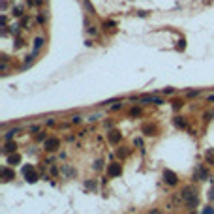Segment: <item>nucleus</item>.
<instances>
[{"mask_svg":"<svg viewBox=\"0 0 214 214\" xmlns=\"http://www.w3.org/2000/svg\"><path fill=\"white\" fill-rule=\"evenodd\" d=\"M180 197H182V201L186 203V207L188 209H191L194 210L195 207H197V191H195V188H191V186H186L184 190H182V194H180Z\"/></svg>","mask_w":214,"mask_h":214,"instance_id":"f257e3e1","label":"nucleus"},{"mask_svg":"<svg viewBox=\"0 0 214 214\" xmlns=\"http://www.w3.org/2000/svg\"><path fill=\"white\" fill-rule=\"evenodd\" d=\"M23 173H25V177H26V182H30V184H34L38 180V175H36V171H34L32 165H25L23 167Z\"/></svg>","mask_w":214,"mask_h":214,"instance_id":"f03ea898","label":"nucleus"},{"mask_svg":"<svg viewBox=\"0 0 214 214\" xmlns=\"http://www.w3.org/2000/svg\"><path fill=\"white\" fill-rule=\"evenodd\" d=\"M163 178H165V182L169 186H177L178 184V177H177V173L171 171V169H165L163 171Z\"/></svg>","mask_w":214,"mask_h":214,"instance_id":"7ed1b4c3","label":"nucleus"},{"mask_svg":"<svg viewBox=\"0 0 214 214\" xmlns=\"http://www.w3.org/2000/svg\"><path fill=\"white\" fill-rule=\"evenodd\" d=\"M139 101H141V103H156V105H162V103H165V101H163L162 98H158V96H152V94L139 98Z\"/></svg>","mask_w":214,"mask_h":214,"instance_id":"20e7f679","label":"nucleus"},{"mask_svg":"<svg viewBox=\"0 0 214 214\" xmlns=\"http://www.w3.org/2000/svg\"><path fill=\"white\" fill-rule=\"evenodd\" d=\"M45 150H56L58 149V145H60V141L56 139V137H49V139H45Z\"/></svg>","mask_w":214,"mask_h":214,"instance_id":"39448f33","label":"nucleus"},{"mask_svg":"<svg viewBox=\"0 0 214 214\" xmlns=\"http://www.w3.org/2000/svg\"><path fill=\"white\" fill-rule=\"evenodd\" d=\"M120 173H122L120 163H111V165L107 167V175H109V177H118Z\"/></svg>","mask_w":214,"mask_h":214,"instance_id":"423d86ee","label":"nucleus"},{"mask_svg":"<svg viewBox=\"0 0 214 214\" xmlns=\"http://www.w3.org/2000/svg\"><path fill=\"white\" fill-rule=\"evenodd\" d=\"M120 139H122V133H120L118 130H113V132L109 133V141H111L113 145H117V143H118Z\"/></svg>","mask_w":214,"mask_h":214,"instance_id":"0eeeda50","label":"nucleus"},{"mask_svg":"<svg viewBox=\"0 0 214 214\" xmlns=\"http://www.w3.org/2000/svg\"><path fill=\"white\" fill-rule=\"evenodd\" d=\"M195 177H197L199 180H207V178H209L207 169H203V167H195Z\"/></svg>","mask_w":214,"mask_h":214,"instance_id":"6e6552de","label":"nucleus"},{"mask_svg":"<svg viewBox=\"0 0 214 214\" xmlns=\"http://www.w3.org/2000/svg\"><path fill=\"white\" fill-rule=\"evenodd\" d=\"M2 177H4V180H11L15 177V173L11 171V169H8V167H2Z\"/></svg>","mask_w":214,"mask_h":214,"instance_id":"1a4fd4ad","label":"nucleus"},{"mask_svg":"<svg viewBox=\"0 0 214 214\" xmlns=\"http://www.w3.org/2000/svg\"><path fill=\"white\" fill-rule=\"evenodd\" d=\"M41 45H43V38H36V40H34V53L32 54H36L41 49Z\"/></svg>","mask_w":214,"mask_h":214,"instance_id":"9d476101","label":"nucleus"},{"mask_svg":"<svg viewBox=\"0 0 214 214\" xmlns=\"http://www.w3.org/2000/svg\"><path fill=\"white\" fill-rule=\"evenodd\" d=\"M8 163H9V165H17V163H21V156H19V154L9 156V158H8Z\"/></svg>","mask_w":214,"mask_h":214,"instance_id":"9b49d317","label":"nucleus"},{"mask_svg":"<svg viewBox=\"0 0 214 214\" xmlns=\"http://www.w3.org/2000/svg\"><path fill=\"white\" fill-rule=\"evenodd\" d=\"M17 133H19V130H17V128H15V130H9V132L6 133V141H11V139H13Z\"/></svg>","mask_w":214,"mask_h":214,"instance_id":"f8f14e48","label":"nucleus"},{"mask_svg":"<svg viewBox=\"0 0 214 214\" xmlns=\"http://www.w3.org/2000/svg\"><path fill=\"white\" fill-rule=\"evenodd\" d=\"M11 13H13V17H23V6H17L11 9Z\"/></svg>","mask_w":214,"mask_h":214,"instance_id":"ddd939ff","label":"nucleus"},{"mask_svg":"<svg viewBox=\"0 0 214 214\" xmlns=\"http://www.w3.org/2000/svg\"><path fill=\"white\" fill-rule=\"evenodd\" d=\"M205 158H207V162H209V163H214V150H212V149H210V150H207Z\"/></svg>","mask_w":214,"mask_h":214,"instance_id":"4468645a","label":"nucleus"},{"mask_svg":"<svg viewBox=\"0 0 214 214\" xmlns=\"http://www.w3.org/2000/svg\"><path fill=\"white\" fill-rule=\"evenodd\" d=\"M15 149H17V145L11 143V141H8V145H6V152H13Z\"/></svg>","mask_w":214,"mask_h":214,"instance_id":"2eb2a0df","label":"nucleus"},{"mask_svg":"<svg viewBox=\"0 0 214 214\" xmlns=\"http://www.w3.org/2000/svg\"><path fill=\"white\" fill-rule=\"evenodd\" d=\"M175 124H177L178 128H184V126H186V122H184L182 118H180V117H177V118H175Z\"/></svg>","mask_w":214,"mask_h":214,"instance_id":"dca6fc26","label":"nucleus"},{"mask_svg":"<svg viewBox=\"0 0 214 214\" xmlns=\"http://www.w3.org/2000/svg\"><path fill=\"white\" fill-rule=\"evenodd\" d=\"M203 214H214V207H207V209H203Z\"/></svg>","mask_w":214,"mask_h":214,"instance_id":"f3484780","label":"nucleus"},{"mask_svg":"<svg viewBox=\"0 0 214 214\" xmlns=\"http://www.w3.org/2000/svg\"><path fill=\"white\" fill-rule=\"evenodd\" d=\"M188 96H190V98H194V96H199V90H190V92H188Z\"/></svg>","mask_w":214,"mask_h":214,"instance_id":"a211bd4d","label":"nucleus"},{"mask_svg":"<svg viewBox=\"0 0 214 214\" xmlns=\"http://www.w3.org/2000/svg\"><path fill=\"white\" fill-rule=\"evenodd\" d=\"M162 92H163V94H173V92H175V90H173V88H163V90H162Z\"/></svg>","mask_w":214,"mask_h":214,"instance_id":"6ab92c4d","label":"nucleus"},{"mask_svg":"<svg viewBox=\"0 0 214 214\" xmlns=\"http://www.w3.org/2000/svg\"><path fill=\"white\" fill-rule=\"evenodd\" d=\"M111 109H113V111H118V109H122V103H115Z\"/></svg>","mask_w":214,"mask_h":214,"instance_id":"aec40b11","label":"nucleus"},{"mask_svg":"<svg viewBox=\"0 0 214 214\" xmlns=\"http://www.w3.org/2000/svg\"><path fill=\"white\" fill-rule=\"evenodd\" d=\"M173 107H175V109H180V107H182V101H175Z\"/></svg>","mask_w":214,"mask_h":214,"instance_id":"412c9836","label":"nucleus"},{"mask_svg":"<svg viewBox=\"0 0 214 214\" xmlns=\"http://www.w3.org/2000/svg\"><path fill=\"white\" fill-rule=\"evenodd\" d=\"M72 122H73V124H79V122H81V117H73Z\"/></svg>","mask_w":214,"mask_h":214,"instance_id":"4be33fe9","label":"nucleus"},{"mask_svg":"<svg viewBox=\"0 0 214 214\" xmlns=\"http://www.w3.org/2000/svg\"><path fill=\"white\" fill-rule=\"evenodd\" d=\"M209 199H210V201H214V190H210V191H209Z\"/></svg>","mask_w":214,"mask_h":214,"instance_id":"5701e85b","label":"nucleus"},{"mask_svg":"<svg viewBox=\"0 0 214 214\" xmlns=\"http://www.w3.org/2000/svg\"><path fill=\"white\" fill-rule=\"evenodd\" d=\"M132 115H133V117H135V115H141V111H139V109H132Z\"/></svg>","mask_w":214,"mask_h":214,"instance_id":"b1692460","label":"nucleus"},{"mask_svg":"<svg viewBox=\"0 0 214 214\" xmlns=\"http://www.w3.org/2000/svg\"><path fill=\"white\" fill-rule=\"evenodd\" d=\"M38 23H40V25H43V23H45V19H43V15H38Z\"/></svg>","mask_w":214,"mask_h":214,"instance_id":"393cba45","label":"nucleus"},{"mask_svg":"<svg viewBox=\"0 0 214 214\" xmlns=\"http://www.w3.org/2000/svg\"><path fill=\"white\" fill-rule=\"evenodd\" d=\"M43 4V0H36V6H41Z\"/></svg>","mask_w":214,"mask_h":214,"instance_id":"a878e982","label":"nucleus"},{"mask_svg":"<svg viewBox=\"0 0 214 214\" xmlns=\"http://www.w3.org/2000/svg\"><path fill=\"white\" fill-rule=\"evenodd\" d=\"M150 214H162V212H160V210H158V209H156V210H152Z\"/></svg>","mask_w":214,"mask_h":214,"instance_id":"bb28decb","label":"nucleus"},{"mask_svg":"<svg viewBox=\"0 0 214 214\" xmlns=\"http://www.w3.org/2000/svg\"><path fill=\"white\" fill-rule=\"evenodd\" d=\"M209 101H214V94H210V96H209Z\"/></svg>","mask_w":214,"mask_h":214,"instance_id":"cd10ccee","label":"nucleus"},{"mask_svg":"<svg viewBox=\"0 0 214 214\" xmlns=\"http://www.w3.org/2000/svg\"><path fill=\"white\" fill-rule=\"evenodd\" d=\"M191 214H194V212H191Z\"/></svg>","mask_w":214,"mask_h":214,"instance_id":"c85d7f7f","label":"nucleus"}]
</instances>
